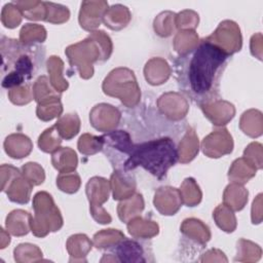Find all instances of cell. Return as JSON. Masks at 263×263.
<instances>
[{
  "instance_id": "6da1fadb",
  "label": "cell",
  "mask_w": 263,
  "mask_h": 263,
  "mask_svg": "<svg viewBox=\"0 0 263 263\" xmlns=\"http://www.w3.org/2000/svg\"><path fill=\"white\" fill-rule=\"evenodd\" d=\"M229 58L222 48L203 38L176 62L180 89L199 106L216 101Z\"/></svg>"
},
{
  "instance_id": "7a4b0ae2",
  "label": "cell",
  "mask_w": 263,
  "mask_h": 263,
  "mask_svg": "<svg viewBox=\"0 0 263 263\" xmlns=\"http://www.w3.org/2000/svg\"><path fill=\"white\" fill-rule=\"evenodd\" d=\"M2 86L14 88L30 81L42 68L45 49L40 45L24 44L2 36Z\"/></svg>"
},
{
  "instance_id": "3957f363",
  "label": "cell",
  "mask_w": 263,
  "mask_h": 263,
  "mask_svg": "<svg viewBox=\"0 0 263 263\" xmlns=\"http://www.w3.org/2000/svg\"><path fill=\"white\" fill-rule=\"evenodd\" d=\"M178 157L179 154L174 141L166 137L133 144L122 171L128 172L142 166L160 180L165 177L168 168L175 165Z\"/></svg>"
},
{
  "instance_id": "277c9868",
  "label": "cell",
  "mask_w": 263,
  "mask_h": 263,
  "mask_svg": "<svg viewBox=\"0 0 263 263\" xmlns=\"http://www.w3.org/2000/svg\"><path fill=\"white\" fill-rule=\"evenodd\" d=\"M103 139V151L105 155L114 167L116 166L117 170H122L133 147L129 135L124 130H113L104 135Z\"/></svg>"
},
{
  "instance_id": "5b68a950",
  "label": "cell",
  "mask_w": 263,
  "mask_h": 263,
  "mask_svg": "<svg viewBox=\"0 0 263 263\" xmlns=\"http://www.w3.org/2000/svg\"><path fill=\"white\" fill-rule=\"evenodd\" d=\"M113 249L117 261L120 262H146L149 261L146 258L147 250L143 248V246L137 240L125 239L122 238L121 241H118Z\"/></svg>"
},
{
  "instance_id": "8992f818",
  "label": "cell",
  "mask_w": 263,
  "mask_h": 263,
  "mask_svg": "<svg viewBox=\"0 0 263 263\" xmlns=\"http://www.w3.org/2000/svg\"><path fill=\"white\" fill-rule=\"evenodd\" d=\"M61 97H53L49 98L47 100H44L40 103H38L37 106V116L39 119L47 121L51 120L52 118L60 116V114L63 111V107L61 104Z\"/></svg>"
},
{
  "instance_id": "52a82bcc",
  "label": "cell",
  "mask_w": 263,
  "mask_h": 263,
  "mask_svg": "<svg viewBox=\"0 0 263 263\" xmlns=\"http://www.w3.org/2000/svg\"><path fill=\"white\" fill-rule=\"evenodd\" d=\"M54 125L62 138L70 140L78 134L80 120L77 114H67L66 116L58 120V122Z\"/></svg>"
},
{
  "instance_id": "ba28073f",
  "label": "cell",
  "mask_w": 263,
  "mask_h": 263,
  "mask_svg": "<svg viewBox=\"0 0 263 263\" xmlns=\"http://www.w3.org/2000/svg\"><path fill=\"white\" fill-rule=\"evenodd\" d=\"M104 146V139L103 136L95 137L88 134H84L80 137L78 141V149L81 153L88 155L97 153L98 151L103 150Z\"/></svg>"
},
{
  "instance_id": "9c48e42d",
  "label": "cell",
  "mask_w": 263,
  "mask_h": 263,
  "mask_svg": "<svg viewBox=\"0 0 263 263\" xmlns=\"http://www.w3.org/2000/svg\"><path fill=\"white\" fill-rule=\"evenodd\" d=\"M9 99L13 104L23 105L29 103L32 99H34V96L33 93H31L29 85H25L11 88L9 91Z\"/></svg>"
},
{
  "instance_id": "30bf717a",
  "label": "cell",
  "mask_w": 263,
  "mask_h": 263,
  "mask_svg": "<svg viewBox=\"0 0 263 263\" xmlns=\"http://www.w3.org/2000/svg\"><path fill=\"white\" fill-rule=\"evenodd\" d=\"M45 6H46V9H47V15H46L45 21L50 22V23H54V21H55L54 17H57L55 15H60V17L64 22L68 21V18L70 16V12H69V9L66 6L50 3V2H45Z\"/></svg>"
},
{
  "instance_id": "8fae6325",
  "label": "cell",
  "mask_w": 263,
  "mask_h": 263,
  "mask_svg": "<svg viewBox=\"0 0 263 263\" xmlns=\"http://www.w3.org/2000/svg\"><path fill=\"white\" fill-rule=\"evenodd\" d=\"M2 12H5V13L9 14V18L5 23H3L5 27L15 28V27L18 26V24L22 21V12L20 11V9L13 3L6 4L3 7Z\"/></svg>"
}]
</instances>
